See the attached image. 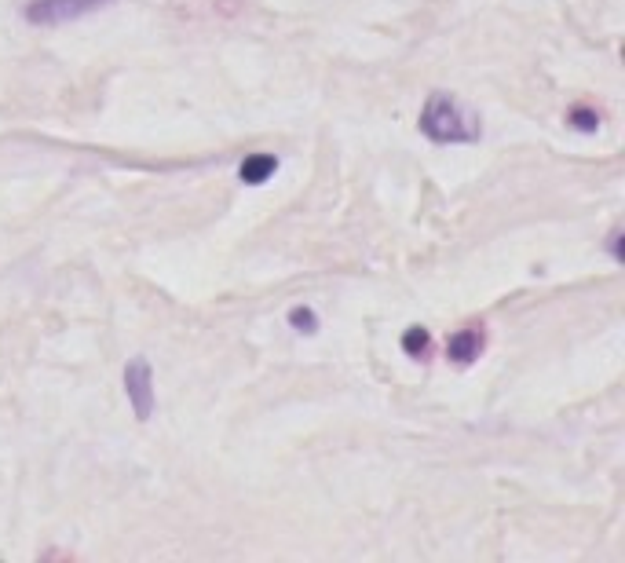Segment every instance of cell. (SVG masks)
<instances>
[{
  "instance_id": "cell-6",
  "label": "cell",
  "mask_w": 625,
  "mask_h": 563,
  "mask_svg": "<svg viewBox=\"0 0 625 563\" xmlns=\"http://www.w3.org/2000/svg\"><path fill=\"white\" fill-rule=\"evenodd\" d=\"M403 351L410 359H424V355L432 351V333L424 330V326H410V330L403 333Z\"/></svg>"
},
{
  "instance_id": "cell-1",
  "label": "cell",
  "mask_w": 625,
  "mask_h": 563,
  "mask_svg": "<svg viewBox=\"0 0 625 563\" xmlns=\"http://www.w3.org/2000/svg\"><path fill=\"white\" fill-rule=\"evenodd\" d=\"M421 132L432 143H476L483 136L479 117L468 107H461L454 96L432 92L421 110Z\"/></svg>"
},
{
  "instance_id": "cell-3",
  "label": "cell",
  "mask_w": 625,
  "mask_h": 563,
  "mask_svg": "<svg viewBox=\"0 0 625 563\" xmlns=\"http://www.w3.org/2000/svg\"><path fill=\"white\" fill-rule=\"evenodd\" d=\"M125 395L139 421H150V414H154V370L143 355L125 366Z\"/></svg>"
},
{
  "instance_id": "cell-7",
  "label": "cell",
  "mask_w": 625,
  "mask_h": 563,
  "mask_svg": "<svg viewBox=\"0 0 625 563\" xmlns=\"http://www.w3.org/2000/svg\"><path fill=\"white\" fill-rule=\"evenodd\" d=\"M289 326H293V330L297 333H318V315L311 308H304V304H300V308H293L289 311Z\"/></svg>"
},
{
  "instance_id": "cell-4",
  "label": "cell",
  "mask_w": 625,
  "mask_h": 563,
  "mask_svg": "<svg viewBox=\"0 0 625 563\" xmlns=\"http://www.w3.org/2000/svg\"><path fill=\"white\" fill-rule=\"evenodd\" d=\"M483 348H487L483 326H465V330H457L454 337L446 340V359L457 362V366H472L483 355Z\"/></svg>"
},
{
  "instance_id": "cell-8",
  "label": "cell",
  "mask_w": 625,
  "mask_h": 563,
  "mask_svg": "<svg viewBox=\"0 0 625 563\" xmlns=\"http://www.w3.org/2000/svg\"><path fill=\"white\" fill-rule=\"evenodd\" d=\"M567 121H571L578 132H596V128H600V114H596V110H589V107H574Z\"/></svg>"
},
{
  "instance_id": "cell-9",
  "label": "cell",
  "mask_w": 625,
  "mask_h": 563,
  "mask_svg": "<svg viewBox=\"0 0 625 563\" xmlns=\"http://www.w3.org/2000/svg\"><path fill=\"white\" fill-rule=\"evenodd\" d=\"M607 249H611V256H615L618 264L625 260V253H622V231H611V238H607Z\"/></svg>"
},
{
  "instance_id": "cell-2",
  "label": "cell",
  "mask_w": 625,
  "mask_h": 563,
  "mask_svg": "<svg viewBox=\"0 0 625 563\" xmlns=\"http://www.w3.org/2000/svg\"><path fill=\"white\" fill-rule=\"evenodd\" d=\"M114 0H30L26 4V22L33 26H63V22L85 19L92 11L110 8Z\"/></svg>"
},
{
  "instance_id": "cell-5",
  "label": "cell",
  "mask_w": 625,
  "mask_h": 563,
  "mask_svg": "<svg viewBox=\"0 0 625 563\" xmlns=\"http://www.w3.org/2000/svg\"><path fill=\"white\" fill-rule=\"evenodd\" d=\"M278 172V158L275 154H249V158L238 165V176H242V183H249V187H260V183H267L271 176Z\"/></svg>"
}]
</instances>
